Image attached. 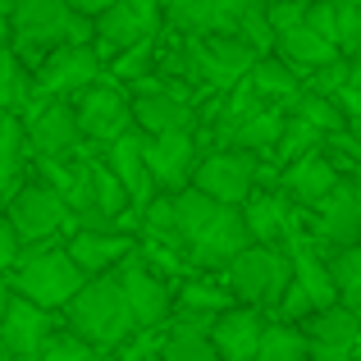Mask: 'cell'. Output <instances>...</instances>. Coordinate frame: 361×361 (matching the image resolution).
Masks as SVG:
<instances>
[{"label": "cell", "instance_id": "12", "mask_svg": "<svg viewBox=\"0 0 361 361\" xmlns=\"http://www.w3.org/2000/svg\"><path fill=\"white\" fill-rule=\"evenodd\" d=\"M101 78V55L97 46H55L32 73V97H78L87 82Z\"/></svg>", "mask_w": 361, "mask_h": 361}, {"label": "cell", "instance_id": "38", "mask_svg": "<svg viewBox=\"0 0 361 361\" xmlns=\"http://www.w3.org/2000/svg\"><path fill=\"white\" fill-rule=\"evenodd\" d=\"M9 298H14V288H9V274H0V320H5V307Z\"/></svg>", "mask_w": 361, "mask_h": 361}, {"label": "cell", "instance_id": "21", "mask_svg": "<svg viewBox=\"0 0 361 361\" xmlns=\"http://www.w3.org/2000/svg\"><path fill=\"white\" fill-rule=\"evenodd\" d=\"M261 311L256 307H229L211 320V343L220 361H256V348H261Z\"/></svg>", "mask_w": 361, "mask_h": 361}, {"label": "cell", "instance_id": "22", "mask_svg": "<svg viewBox=\"0 0 361 361\" xmlns=\"http://www.w3.org/2000/svg\"><path fill=\"white\" fill-rule=\"evenodd\" d=\"M211 320L215 316H192V311H183V316L169 325V334L160 338V361H220L211 343Z\"/></svg>", "mask_w": 361, "mask_h": 361}, {"label": "cell", "instance_id": "23", "mask_svg": "<svg viewBox=\"0 0 361 361\" xmlns=\"http://www.w3.org/2000/svg\"><path fill=\"white\" fill-rule=\"evenodd\" d=\"M238 211H243V224L252 233V243H279L293 229L288 224V197L274 192V188H252V197H247Z\"/></svg>", "mask_w": 361, "mask_h": 361}, {"label": "cell", "instance_id": "28", "mask_svg": "<svg viewBox=\"0 0 361 361\" xmlns=\"http://www.w3.org/2000/svg\"><path fill=\"white\" fill-rule=\"evenodd\" d=\"M142 233H147V243L165 247V252H183L178 215H174V192H156L147 206H142Z\"/></svg>", "mask_w": 361, "mask_h": 361}, {"label": "cell", "instance_id": "14", "mask_svg": "<svg viewBox=\"0 0 361 361\" xmlns=\"http://www.w3.org/2000/svg\"><path fill=\"white\" fill-rule=\"evenodd\" d=\"M142 156H147V169L160 192H178V188L192 183L202 151H197V133L188 128V133H156V137L142 133Z\"/></svg>", "mask_w": 361, "mask_h": 361}, {"label": "cell", "instance_id": "37", "mask_svg": "<svg viewBox=\"0 0 361 361\" xmlns=\"http://www.w3.org/2000/svg\"><path fill=\"white\" fill-rule=\"evenodd\" d=\"M110 5H115V0H69V9L82 14V18H97L101 9H110Z\"/></svg>", "mask_w": 361, "mask_h": 361}, {"label": "cell", "instance_id": "43", "mask_svg": "<svg viewBox=\"0 0 361 361\" xmlns=\"http://www.w3.org/2000/svg\"><path fill=\"white\" fill-rule=\"evenodd\" d=\"M357 60H361V51H357Z\"/></svg>", "mask_w": 361, "mask_h": 361}, {"label": "cell", "instance_id": "15", "mask_svg": "<svg viewBox=\"0 0 361 361\" xmlns=\"http://www.w3.org/2000/svg\"><path fill=\"white\" fill-rule=\"evenodd\" d=\"M51 334H55V316L51 311L14 293L9 307H5V320H0V343H5L9 361H37L42 348L51 343Z\"/></svg>", "mask_w": 361, "mask_h": 361}, {"label": "cell", "instance_id": "35", "mask_svg": "<svg viewBox=\"0 0 361 361\" xmlns=\"http://www.w3.org/2000/svg\"><path fill=\"white\" fill-rule=\"evenodd\" d=\"M18 252H23V243H18L14 224H9V220H5V211H0V274H9V270H14Z\"/></svg>", "mask_w": 361, "mask_h": 361}, {"label": "cell", "instance_id": "41", "mask_svg": "<svg viewBox=\"0 0 361 361\" xmlns=\"http://www.w3.org/2000/svg\"><path fill=\"white\" fill-rule=\"evenodd\" d=\"M0 361H9V353H5V343H0Z\"/></svg>", "mask_w": 361, "mask_h": 361}, {"label": "cell", "instance_id": "18", "mask_svg": "<svg viewBox=\"0 0 361 361\" xmlns=\"http://www.w3.org/2000/svg\"><path fill=\"white\" fill-rule=\"evenodd\" d=\"M334 183H338V165L316 147V151H307V156L288 160V169H283V178H279V192L288 197V202L316 211V206L334 192Z\"/></svg>", "mask_w": 361, "mask_h": 361}, {"label": "cell", "instance_id": "8", "mask_svg": "<svg viewBox=\"0 0 361 361\" xmlns=\"http://www.w3.org/2000/svg\"><path fill=\"white\" fill-rule=\"evenodd\" d=\"M73 115H78V133L92 147H110L133 128V97L119 82H87L73 97Z\"/></svg>", "mask_w": 361, "mask_h": 361}, {"label": "cell", "instance_id": "4", "mask_svg": "<svg viewBox=\"0 0 361 361\" xmlns=\"http://www.w3.org/2000/svg\"><path fill=\"white\" fill-rule=\"evenodd\" d=\"M224 283L243 307H279L283 288L293 283V256L279 243H247L224 265Z\"/></svg>", "mask_w": 361, "mask_h": 361}, {"label": "cell", "instance_id": "5", "mask_svg": "<svg viewBox=\"0 0 361 361\" xmlns=\"http://www.w3.org/2000/svg\"><path fill=\"white\" fill-rule=\"evenodd\" d=\"M73 9L69 0H14V14H9V51L18 60L42 64L46 51L69 42L73 27Z\"/></svg>", "mask_w": 361, "mask_h": 361}, {"label": "cell", "instance_id": "19", "mask_svg": "<svg viewBox=\"0 0 361 361\" xmlns=\"http://www.w3.org/2000/svg\"><path fill=\"white\" fill-rule=\"evenodd\" d=\"M101 160H106L110 169H115V178L123 183V192H128L133 211H142V206L156 197V178H151L147 169V156H142V133L128 128L119 142H110V147H101Z\"/></svg>", "mask_w": 361, "mask_h": 361}, {"label": "cell", "instance_id": "40", "mask_svg": "<svg viewBox=\"0 0 361 361\" xmlns=\"http://www.w3.org/2000/svg\"><path fill=\"white\" fill-rule=\"evenodd\" d=\"M14 14V0H0V18H9Z\"/></svg>", "mask_w": 361, "mask_h": 361}, {"label": "cell", "instance_id": "9", "mask_svg": "<svg viewBox=\"0 0 361 361\" xmlns=\"http://www.w3.org/2000/svg\"><path fill=\"white\" fill-rule=\"evenodd\" d=\"M256 178H261V156L252 151H233V147H215L211 156L197 160L192 169V188L206 192L220 206H243L252 197Z\"/></svg>", "mask_w": 361, "mask_h": 361}, {"label": "cell", "instance_id": "42", "mask_svg": "<svg viewBox=\"0 0 361 361\" xmlns=\"http://www.w3.org/2000/svg\"><path fill=\"white\" fill-rule=\"evenodd\" d=\"M302 5H311V0H302Z\"/></svg>", "mask_w": 361, "mask_h": 361}, {"label": "cell", "instance_id": "32", "mask_svg": "<svg viewBox=\"0 0 361 361\" xmlns=\"http://www.w3.org/2000/svg\"><path fill=\"white\" fill-rule=\"evenodd\" d=\"M183 311H192V316H220V311H229V293L211 288V283H188L183 288Z\"/></svg>", "mask_w": 361, "mask_h": 361}, {"label": "cell", "instance_id": "16", "mask_svg": "<svg viewBox=\"0 0 361 361\" xmlns=\"http://www.w3.org/2000/svg\"><path fill=\"white\" fill-rule=\"evenodd\" d=\"M252 5H265V0H165V23L183 37L233 32L243 9Z\"/></svg>", "mask_w": 361, "mask_h": 361}, {"label": "cell", "instance_id": "1", "mask_svg": "<svg viewBox=\"0 0 361 361\" xmlns=\"http://www.w3.org/2000/svg\"><path fill=\"white\" fill-rule=\"evenodd\" d=\"M174 215H178V238H183L188 261L202 265V270H224V265L252 243L238 206L211 202V197L197 192L192 183L174 192Z\"/></svg>", "mask_w": 361, "mask_h": 361}, {"label": "cell", "instance_id": "36", "mask_svg": "<svg viewBox=\"0 0 361 361\" xmlns=\"http://www.w3.org/2000/svg\"><path fill=\"white\" fill-rule=\"evenodd\" d=\"M307 361H357V348H325V343H311Z\"/></svg>", "mask_w": 361, "mask_h": 361}, {"label": "cell", "instance_id": "11", "mask_svg": "<svg viewBox=\"0 0 361 361\" xmlns=\"http://www.w3.org/2000/svg\"><path fill=\"white\" fill-rule=\"evenodd\" d=\"M133 128L147 133V137H156V133H188V128H197V110L183 92L142 73L137 87H133Z\"/></svg>", "mask_w": 361, "mask_h": 361}, {"label": "cell", "instance_id": "2", "mask_svg": "<svg viewBox=\"0 0 361 361\" xmlns=\"http://www.w3.org/2000/svg\"><path fill=\"white\" fill-rule=\"evenodd\" d=\"M64 320H69V334H78L92 348H123L137 334V320L128 311V298H123L115 270L82 279V288L64 307Z\"/></svg>", "mask_w": 361, "mask_h": 361}, {"label": "cell", "instance_id": "3", "mask_svg": "<svg viewBox=\"0 0 361 361\" xmlns=\"http://www.w3.org/2000/svg\"><path fill=\"white\" fill-rule=\"evenodd\" d=\"M82 279L87 274L73 265V256L64 252V247L55 243H32L18 252L14 270H9V288L18 293V298L37 302V307L55 311V307H69V298L82 288Z\"/></svg>", "mask_w": 361, "mask_h": 361}, {"label": "cell", "instance_id": "26", "mask_svg": "<svg viewBox=\"0 0 361 361\" xmlns=\"http://www.w3.org/2000/svg\"><path fill=\"white\" fill-rule=\"evenodd\" d=\"M274 51H279V60H288L293 69H320V64L338 60V46L325 42V37H320L316 27H307V23L279 32L274 37Z\"/></svg>", "mask_w": 361, "mask_h": 361}, {"label": "cell", "instance_id": "27", "mask_svg": "<svg viewBox=\"0 0 361 361\" xmlns=\"http://www.w3.org/2000/svg\"><path fill=\"white\" fill-rule=\"evenodd\" d=\"M247 87L256 92L261 101H293L302 92V78L288 60L279 55H256V64L247 69Z\"/></svg>", "mask_w": 361, "mask_h": 361}, {"label": "cell", "instance_id": "13", "mask_svg": "<svg viewBox=\"0 0 361 361\" xmlns=\"http://www.w3.org/2000/svg\"><path fill=\"white\" fill-rule=\"evenodd\" d=\"M115 279H119L123 298H128V311H133V320H137V329H156V325L169 320V311H174V293H169V283L160 279L137 252L123 256V261L115 265Z\"/></svg>", "mask_w": 361, "mask_h": 361}, {"label": "cell", "instance_id": "20", "mask_svg": "<svg viewBox=\"0 0 361 361\" xmlns=\"http://www.w3.org/2000/svg\"><path fill=\"white\" fill-rule=\"evenodd\" d=\"M320 211V238L334 247L361 243V178H338L334 192L316 206Z\"/></svg>", "mask_w": 361, "mask_h": 361}, {"label": "cell", "instance_id": "24", "mask_svg": "<svg viewBox=\"0 0 361 361\" xmlns=\"http://www.w3.org/2000/svg\"><path fill=\"white\" fill-rule=\"evenodd\" d=\"M288 256H293V283L311 298V307H316V311L320 307H334L338 293H334V279H329V261H320V256L311 252L307 238H293Z\"/></svg>", "mask_w": 361, "mask_h": 361}, {"label": "cell", "instance_id": "34", "mask_svg": "<svg viewBox=\"0 0 361 361\" xmlns=\"http://www.w3.org/2000/svg\"><path fill=\"white\" fill-rule=\"evenodd\" d=\"M23 188V151H5L0 147V211L9 206V197Z\"/></svg>", "mask_w": 361, "mask_h": 361}, {"label": "cell", "instance_id": "33", "mask_svg": "<svg viewBox=\"0 0 361 361\" xmlns=\"http://www.w3.org/2000/svg\"><path fill=\"white\" fill-rule=\"evenodd\" d=\"M37 361H92V343H82L78 334H51Z\"/></svg>", "mask_w": 361, "mask_h": 361}, {"label": "cell", "instance_id": "39", "mask_svg": "<svg viewBox=\"0 0 361 361\" xmlns=\"http://www.w3.org/2000/svg\"><path fill=\"white\" fill-rule=\"evenodd\" d=\"M9 46V18H0V51Z\"/></svg>", "mask_w": 361, "mask_h": 361}, {"label": "cell", "instance_id": "31", "mask_svg": "<svg viewBox=\"0 0 361 361\" xmlns=\"http://www.w3.org/2000/svg\"><path fill=\"white\" fill-rule=\"evenodd\" d=\"M307 334L293 329L288 320L283 325H265L261 329V348H256V361H307Z\"/></svg>", "mask_w": 361, "mask_h": 361}, {"label": "cell", "instance_id": "10", "mask_svg": "<svg viewBox=\"0 0 361 361\" xmlns=\"http://www.w3.org/2000/svg\"><path fill=\"white\" fill-rule=\"evenodd\" d=\"M5 220L14 224L18 243L32 247V243H51L60 229H69V202H64L55 188H46L42 178L37 183H23L5 206Z\"/></svg>", "mask_w": 361, "mask_h": 361}, {"label": "cell", "instance_id": "17", "mask_svg": "<svg viewBox=\"0 0 361 361\" xmlns=\"http://www.w3.org/2000/svg\"><path fill=\"white\" fill-rule=\"evenodd\" d=\"M64 252L73 256V265H78L87 279H97V274H110L123 256L137 252V238L123 229H69V243H64Z\"/></svg>", "mask_w": 361, "mask_h": 361}, {"label": "cell", "instance_id": "25", "mask_svg": "<svg viewBox=\"0 0 361 361\" xmlns=\"http://www.w3.org/2000/svg\"><path fill=\"white\" fill-rule=\"evenodd\" d=\"M307 343H325V348H361V316L343 302L311 311L307 320Z\"/></svg>", "mask_w": 361, "mask_h": 361}, {"label": "cell", "instance_id": "6", "mask_svg": "<svg viewBox=\"0 0 361 361\" xmlns=\"http://www.w3.org/2000/svg\"><path fill=\"white\" fill-rule=\"evenodd\" d=\"M23 142L37 160H73L78 156V115H73V97H32L23 110Z\"/></svg>", "mask_w": 361, "mask_h": 361}, {"label": "cell", "instance_id": "30", "mask_svg": "<svg viewBox=\"0 0 361 361\" xmlns=\"http://www.w3.org/2000/svg\"><path fill=\"white\" fill-rule=\"evenodd\" d=\"M329 279H334V293L343 307H353L361 316V243L353 247H338L329 256Z\"/></svg>", "mask_w": 361, "mask_h": 361}, {"label": "cell", "instance_id": "29", "mask_svg": "<svg viewBox=\"0 0 361 361\" xmlns=\"http://www.w3.org/2000/svg\"><path fill=\"white\" fill-rule=\"evenodd\" d=\"M32 106V73L14 51H0V110L5 115H23Z\"/></svg>", "mask_w": 361, "mask_h": 361}, {"label": "cell", "instance_id": "7", "mask_svg": "<svg viewBox=\"0 0 361 361\" xmlns=\"http://www.w3.org/2000/svg\"><path fill=\"white\" fill-rule=\"evenodd\" d=\"M160 23H165V0H115L110 9L97 14V55L101 60H115L119 51L128 46H142V42H156L160 37Z\"/></svg>", "mask_w": 361, "mask_h": 361}]
</instances>
